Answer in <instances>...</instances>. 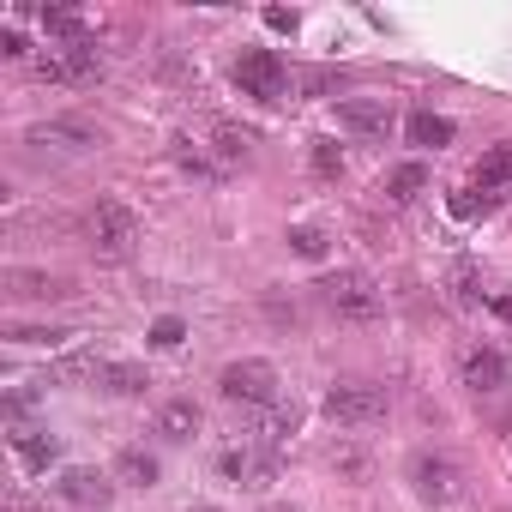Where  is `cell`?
Returning a JSON list of instances; mask_svg holds the SVG:
<instances>
[{
    "label": "cell",
    "mask_w": 512,
    "mask_h": 512,
    "mask_svg": "<svg viewBox=\"0 0 512 512\" xmlns=\"http://www.w3.org/2000/svg\"><path fill=\"white\" fill-rule=\"evenodd\" d=\"M115 356H103L97 344H73V350H61L55 362H49V374L61 380V386H103V368H109Z\"/></svg>",
    "instance_id": "11"
},
{
    "label": "cell",
    "mask_w": 512,
    "mask_h": 512,
    "mask_svg": "<svg viewBox=\"0 0 512 512\" xmlns=\"http://www.w3.org/2000/svg\"><path fill=\"white\" fill-rule=\"evenodd\" d=\"M205 139H211V151H217V163H223V169H241V163L253 157V133H247V127H235V121H211V127H205Z\"/></svg>",
    "instance_id": "16"
},
{
    "label": "cell",
    "mask_w": 512,
    "mask_h": 512,
    "mask_svg": "<svg viewBox=\"0 0 512 512\" xmlns=\"http://www.w3.org/2000/svg\"><path fill=\"white\" fill-rule=\"evenodd\" d=\"M31 73L49 79V85H97L103 79V49H97V37L73 43V49H49V55L31 61Z\"/></svg>",
    "instance_id": "6"
},
{
    "label": "cell",
    "mask_w": 512,
    "mask_h": 512,
    "mask_svg": "<svg viewBox=\"0 0 512 512\" xmlns=\"http://www.w3.org/2000/svg\"><path fill=\"white\" fill-rule=\"evenodd\" d=\"M7 338H13V344H49V350H73V344H67L73 332H55V326H13Z\"/></svg>",
    "instance_id": "30"
},
{
    "label": "cell",
    "mask_w": 512,
    "mask_h": 512,
    "mask_svg": "<svg viewBox=\"0 0 512 512\" xmlns=\"http://www.w3.org/2000/svg\"><path fill=\"white\" fill-rule=\"evenodd\" d=\"M458 380H464V392L494 398V392H506V356H500L494 344H470V350L458 356Z\"/></svg>",
    "instance_id": "9"
},
{
    "label": "cell",
    "mask_w": 512,
    "mask_h": 512,
    "mask_svg": "<svg viewBox=\"0 0 512 512\" xmlns=\"http://www.w3.org/2000/svg\"><path fill=\"white\" fill-rule=\"evenodd\" d=\"M326 464H332L344 482H368V476H374V458H368L362 446H350V440H344V446H332V458H326Z\"/></svg>",
    "instance_id": "27"
},
{
    "label": "cell",
    "mask_w": 512,
    "mask_h": 512,
    "mask_svg": "<svg viewBox=\"0 0 512 512\" xmlns=\"http://www.w3.org/2000/svg\"><path fill=\"white\" fill-rule=\"evenodd\" d=\"M320 302H326L338 320H350V326L386 320V290H380L368 272H332V278L320 284Z\"/></svg>",
    "instance_id": "2"
},
{
    "label": "cell",
    "mask_w": 512,
    "mask_h": 512,
    "mask_svg": "<svg viewBox=\"0 0 512 512\" xmlns=\"http://www.w3.org/2000/svg\"><path fill=\"white\" fill-rule=\"evenodd\" d=\"M386 410H392V398H386L380 380H338V386L326 392V416H332L338 428H380Z\"/></svg>",
    "instance_id": "3"
},
{
    "label": "cell",
    "mask_w": 512,
    "mask_h": 512,
    "mask_svg": "<svg viewBox=\"0 0 512 512\" xmlns=\"http://www.w3.org/2000/svg\"><path fill=\"white\" fill-rule=\"evenodd\" d=\"M494 314H506V320H512V296H494Z\"/></svg>",
    "instance_id": "35"
},
{
    "label": "cell",
    "mask_w": 512,
    "mask_h": 512,
    "mask_svg": "<svg viewBox=\"0 0 512 512\" xmlns=\"http://www.w3.org/2000/svg\"><path fill=\"white\" fill-rule=\"evenodd\" d=\"M7 296H13V302H67L73 284H67V278H49V272L13 266V272H7Z\"/></svg>",
    "instance_id": "14"
},
{
    "label": "cell",
    "mask_w": 512,
    "mask_h": 512,
    "mask_svg": "<svg viewBox=\"0 0 512 512\" xmlns=\"http://www.w3.org/2000/svg\"><path fill=\"white\" fill-rule=\"evenodd\" d=\"M338 127L356 133V139H386L392 133V109H386V97H344L338 103Z\"/></svg>",
    "instance_id": "10"
},
{
    "label": "cell",
    "mask_w": 512,
    "mask_h": 512,
    "mask_svg": "<svg viewBox=\"0 0 512 512\" xmlns=\"http://www.w3.org/2000/svg\"><path fill=\"white\" fill-rule=\"evenodd\" d=\"M7 512H49V506H37L31 494H7Z\"/></svg>",
    "instance_id": "34"
},
{
    "label": "cell",
    "mask_w": 512,
    "mask_h": 512,
    "mask_svg": "<svg viewBox=\"0 0 512 512\" xmlns=\"http://www.w3.org/2000/svg\"><path fill=\"white\" fill-rule=\"evenodd\" d=\"M266 512H290V506H266Z\"/></svg>",
    "instance_id": "36"
},
{
    "label": "cell",
    "mask_w": 512,
    "mask_h": 512,
    "mask_svg": "<svg viewBox=\"0 0 512 512\" xmlns=\"http://www.w3.org/2000/svg\"><path fill=\"white\" fill-rule=\"evenodd\" d=\"M217 476L235 482V488H272L278 482V452H266V446H229L217 458Z\"/></svg>",
    "instance_id": "8"
},
{
    "label": "cell",
    "mask_w": 512,
    "mask_h": 512,
    "mask_svg": "<svg viewBox=\"0 0 512 512\" xmlns=\"http://www.w3.org/2000/svg\"><path fill=\"white\" fill-rule=\"evenodd\" d=\"M55 494H61L67 506H85V512L97 506V512H103L115 488H109V476H97V470H67V476L55 482Z\"/></svg>",
    "instance_id": "15"
},
{
    "label": "cell",
    "mask_w": 512,
    "mask_h": 512,
    "mask_svg": "<svg viewBox=\"0 0 512 512\" xmlns=\"http://www.w3.org/2000/svg\"><path fill=\"white\" fill-rule=\"evenodd\" d=\"M217 392L229 398V404H247V410H272L284 392H278V368L266 362V356H241V362H229L223 374H217Z\"/></svg>",
    "instance_id": "4"
},
{
    "label": "cell",
    "mask_w": 512,
    "mask_h": 512,
    "mask_svg": "<svg viewBox=\"0 0 512 512\" xmlns=\"http://www.w3.org/2000/svg\"><path fill=\"white\" fill-rule=\"evenodd\" d=\"M404 139H410L416 151H440V145H452V121L434 115V109H416V115L404 121Z\"/></svg>",
    "instance_id": "20"
},
{
    "label": "cell",
    "mask_w": 512,
    "mask_h": 512,
    "mask_svg": "<svg viewBox=\"0 0 512 512\" xmlns=\"http://www.w3.org/2000/svg\"><path fill=\"white\" fill-rule=\"evenodd\" d=\"M163 440H193L199 434V404L193 398H169V404H157V422H151Z\"/></svg>",
    "instance_id": "18"
},
{
    "label": "cell",
    "mask_w": 512,
    "mask_h": 512,
    "mask_svg": "<svg viewBox=\"0 0 512 512\" xmlns=\"http://www.w3.org/2000/svg\"><path fill=\"white\" fill-rule=\"evenodd\" d=\"M25 145H37V151H91L97 145V133L85 127V121H37L31 133H25Z\"/></svg>",
    "instance_id": "13"
},
{
    "label": "cell",
    "mask_w": 512,
    "mask_h": 512,
    "mask_svg": "<svg viewBox=\"0 0 512 512\" xmlns=\"http://www.w3.org/2000/svg\"><path fill=\"white\" fill-rule=\"evenodd\" d=\"M266 25H272V31H290V37H296V25H302V19H296L290 7H266Z\"/></svg>",
    "instance_id": "33"
},
{
    "label": "cell",
    "mask_w": 512,
    "mask_h": 512,
    "mask_svg": "<svg viewBox=\"0 0 512 512\" xmlns=\"http://www.w3.org/2000/svg\"><path fill=\"white\" fill-rule=\"evenodd\" d=\"M470 187H476V193H488L494 205H506V199H512V139H500L494 151H482V163L470 169Z\"/></svg>",
    "instance_id": "12"
},
{
    "label": "cell",
    "mask_w": 512,
    "mask_h": 512,
    "mask_svg": "<svg viewBox=\"0 0 512 512\" xmlns=\"http://www.w3.org/2000/svg\"><path fill=\"white\" fill-rule=\"evenodd\" d=\"M296 428H302V404H296V398H290V404L278 398V404L260 416V446H266V452H278V446H284V434H296Z\"/></svg>",
    "instance_id": "21"
},
{
    "label": "cell",
    "mask_w": 512,
    "mask_h": 512,
    "mask_svg": "<svg viewBox=\"0 0 512 512\" xmlns=\"http://www.w3.org/2000/svg\"><path fill=\"white\" fill-rule=\"evenodd\" d=\"M43 31H49V43H61V49L91 43V25H85L79 7H43Z\"/></svg>",
    "instance_id": "19"
},
{
    "label": "cell",
    "mask_w": 512,
    "mask_h": 512,
    "mask_svg": "<svg viewBox=\"0 0 512 512\" xmlns=\"http://www.w3.org/2000/svg\"><path fill=\"white\" fill-rule=\"evenodd\" d=\"M145 386H151V374L139 362H109L103 368V392L109 398H145Z\"/></svg>",
    "instance_id": "23"
},
{
    "label": "cell",
    "mask_w": 512,
    "mask_h": 512,
    "mask_svg": "<svg viewBox=\"0 0 512 512\" xmlns=\"http://www.w3.org/2000/svg\"><path fill=\"white\" fill-rule=\"evenodd\" d=\"M199 512H211V506H199Z\"/></svg>",
    "instance_id": "37"
},
{
    "label": "cell",
    "mask_w": 512,
    "mask_h": 512,
    "mask_svg": "<svg viewBox=\"0 0 512 512\" xmlns=\"http://www.w3.org/2000/svg\"><path fill=\"white\" fill-rule=\"evenodd\" d=\"M115 482H127V488H151V482H157V458H151L145 446H127V452L115 458Z\"/></svg>",
    "instance_id": "24"
},
{
    "label": "cell",
    "mask_w": 512,
    "mask_h": 512,
    "mask_svg": "<svg viewBox=\"0 0 512 512\" xmlns=\"http://www.w3.org/2000/svg\"><path fill=\"white\" fill-rule=\"evenodd\" d=\"M0 55H7V61H31V43L7 25V31H0Z\"/></svg>",
    "instance_id": "32"
},
{
    "label": "cell",
    "mask_w": 512,
    "mask_h": 512,
    "mask_svg": "<svg viewBox=\"0 0 512 512\" xmlns=\"http://www.w3.org/2000/svg\"><path fill=\"white\" fill-rule=\"evenodd\" d=\"M452 302H458V308H482V302L494 308V296L482 290V272H476V266H452Z\"/></svg>",
    "instance_id": "26"
},
{
    "label": "cell",
    "mask_w": 512,
    "mask_h": 512,
    "mask_svg": "<svg viewBox=\"0 0 512 512\" xmlns=\"http://www.w3.org/2000/svg\"><path fill=\"white\" fill-rule=\"evenodd\" d=\"M290 247L302 253V260H326V247H332V235H326L320 223H296V229H290Z\"/></svg>",
    "instance_id": "28"
},
{
    "label": "cell",
    "mask_w": 512,
    "mask_h": 512,
    "mask_svg": "<svg viewBox=\"0 0 512 512\" xmlns=\"http://www.w3.org/2000/svg\"><path fill=\"white\" fill-rule=\"evenodd\" d=\"M235 85H241V97L284 103V91H290V67H284L272 49H247V55L235 61Z\"/></svg>",
    "instance_id": "7"
},
{
    "label": "cell",
    "mask_w": 512,
    "mask_h": 512,
    "mask_svg": "<svg viewBox=\"0 0 512 512\" xmlns=\"http://www.w3.org/2000/svg\"><path fill=\"white\" fill-rule=\"evenodd\" d=\"M404 476H410V488H416V494H422L428 506H452V500L464 494V464H458L452 452H434V446L410 452Z\"/></svg>",
    "instance_id": "5"
},
{
    "label": "cell",
    "mask_w": 512,
    "mask_h": 512,
    "mask_svg": "<svg viewBox=\"0 0 512 512\" xmlns=\"http://www.w3.org/2000/svg\"><path fill=\"white\" fill-rule=\"evenodd\" d=\"M13 452H19V464H25V470H49V464L61 458L55 434H37V428H19V434H13Z\"/></svg>",
    "instance_id": "22"
},
{
    "label": "cell",
    "mask_w": 512,
    "mask_h": 512,
    "mask_svg": "<svg viewBox=\"0 0 512 512\" xmlns=\"http://www.w3.org/2000/svg\"><path fill=\"white\" fill-rule=\"evenodd\" d=\"M181 338H187V326H181V320H175V314H163V320H157V326H151V344H157V350H175V344H181Z\"/></svg>",
    "instance_id": "31"
},
{
    "label": "cell",
    "mask_w": 512,
    "mask_h": 512,
    "mask_svg": "<svg viewBox=\"0 0 512 512\" xmlns=\"http://www.w3.org/2000/svg\"><path fill=\"white\" fill-rule=\"evenodd\" d=\"M380 193H386V205H416V193H428V163H422V157L398 163V169L380 181Z\"/></svg>",
    "instance_id": "17"
},
{
    "label": "cell",
    "mask_w": 512,
    "mask_h": 512,
    "mask_svg": "<svg viewBox=\"0 0 512 512\" xmlns=\"http://www.w3.org/2000/svg\"><path fill=\"white\" fill-rule=\"evenodd\" d=\"M308 157H314V175H320V181H338V175H344V151H338V139H314Z\"/></svg>",
    "instance_id": "29"
},
{
    "label": "cell",
    "mask_w": 512,
    "mask_h": 512,
    "mask_svg": "<svg viewBox=\"0 0 512 512\" xmlns=\"http://www.w3.org/2000/svg\"><path fill=\"white\" fill-rule=\"evenodd\" d=\"M175 163H181L187 175H199V181H223V175H229V169H223L217 157H205V151H199V139H187V133L175 139Z\"/></svg>",
    "instance_id": "25"
},
{
    "label": "cell",
    "mask_w": 512,
    "mask_h": 512,
    "mask_svg": "<svg viewBox=\"0 0 512 512\" xmlns=\"http://www.w3.org/2000/svg\"><path fill=\"white\" fill-rule=\"evenodd\" d=\"M85 241H91V253H97L103 266L133 260V247H139V217H133V205H121V199H97V211L85 217Z\"/></svg>",
    "instance_id": "1"
}]
</instances>
